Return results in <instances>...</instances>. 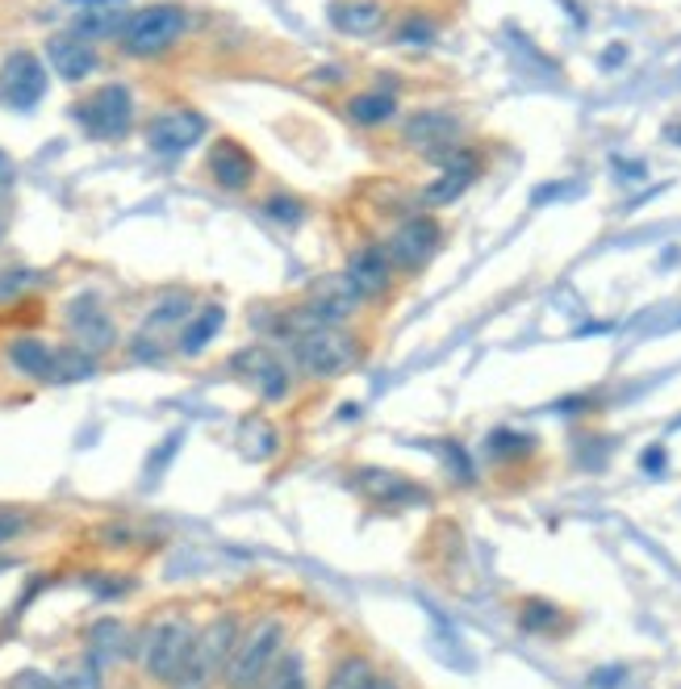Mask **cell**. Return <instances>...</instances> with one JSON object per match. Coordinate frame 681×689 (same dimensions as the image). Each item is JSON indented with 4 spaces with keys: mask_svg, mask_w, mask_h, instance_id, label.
<instances>
[{
    "mask_svg": "<svg viewBox=\"0 0 681 689\" xmlns=\"http://www.w3.org/2000/svg\"><path fill=\"white\" fill-rule=\"evenodd\" d=\"M284 643H289V622L281 615H259L235 643V656L222 673V686L226 689H259L263 677L277 668V661L284 656Z\"/></svg>",
    "mask_w": 681,
    "mask_h": 689,
    "instance_id": "6da1fadb",
    "label": "cell"
},
{
    "mask_svg": "<svg viewBox=\"0 0 681 689\" xmlns=\"http://www.w3.org/2000/svg\"><path fill=\"white\" fill-rule=\"evenodd\" d=\"M289 352H293V364L314 381L343 377L348 368L360 364V343L343 326H302L289 334Z\"/></svg>",
    "mask_w": 681,
    "mask_h": 689,
    "instance_id": "7a4b0ae2",
    "label": "cell"
},
{
    "mask_svg": "<svg viewBox=\"0 0 681 689\" xmlns=\"http://www.w3.org/2000/svg\"><path fill=\"white\" fill-rule=\"evenodd\" d=\"M192 640H197V627H192L185 615L151 618L146 631H142V640H139L142 673H146L155 686H172L176 673H180V665H185Z\"/></svg>",
    "mask_w": 681,
    "mask_h": 689,
    "instance_id": "3957f363",
    "label": "cell"
},
{
    "mask_svg": "<svg viewBox=\"0 0 681 689\" xmlns=\"http://www.w3.org/2000/svg\"><path fill=\"white\" fill-rule=\"evenodd\" d=\"M185 25H188L185 9L172 4V0H160V4H146L139 13H130V22L118 34V43L130 59H155V55L176 47V38L185 34Z\"/></svg>",
    "mask_w": 681,
    "mask_h": 689,
    "instance_id": "277c9868",
    "label": "cell"
},
{
    "mask_svg": "<svg viewBox=\"0 0 681 689\" xmlns=\"http://www.w3.org/2000/svg\"><path fill=\"white\" fill-rule=\"evenodd\" d=\"M75 121L89 139H101V143H118L130 134L134 126V96L126 84H101L96 93H89L75 109Z\"/></svg>",
    "mask_w": 681,
    "mask_h": 689,
    "instance_id": "5b68a950",
    "label": "cell"
},
{
    "mask_svg": "<svg viewBox=\"0 0 681 689\" xmlns=\"http://www.w3.org/2000/svg\"><path fill=\"white\" fill-rule=\"evenodd\" d=\"M401 143L426 159H447L460 151V118L447 109H419L401 126Z\"/></svg>",
    "mask_w": 681,
    "mask_h": 689,
    "instance_id": "8992f818",
    "label": "cell"
},
{
    "mask_svg": "<svg viewBox=\"0 0 681 689\" xmlns=\"http://www.w3.org/2000/svg\"><path fill=\"white\" fill-rule=\"evenodd\" d=\"M439 242H444V230H439V222H435V217L410 214L406 222H398V230L389 235L385 251H389L394 268H401V272H414V268H423V263L439 251Z\"/></svg>",
    "mask_w": 681,
    "mask_h": 689,
    "instance_id": "52a82bcc",
    "label": "cell"
},
{
    "mask_svg": "<svg viewBox=\"0 0 681 689\" xmlns=\"http://www.w3.org/2000/svg\"><path fill=\"white\" fill-rule=\"evenodd\" d=\"M0 93L9 100V109L30 114L43 96H47V68L34 50H13L0 68Z\"/></svg>",
    "mask_w": 681,
    "mask_h": 689,
    "instance_id": "ba28073f",
    "label": "cell"
},
{
    "mask_svg": "<svg viewBox=\"0 0 681 689\" xmlns=\"http://www.w3.org/2000/svg\"><path fill=\"white\" fill-rule=\"evenodd\" d=\"M201 139H206V118L197 109H172V114H160L146 126V146L164 159L185 155L188 146H197Z\"/></svg>",
    "mask_w": 681,
    "mask_h": 689,
    "instance_id": "9c48e42d",
    "label": "cell"
},
{
    "mask_svg": "<svg viewBox=\"0 0 681 689\" xmlns=\"http://www.w3.org/2000/svg\"><path fill=\"white\" fill-rule=\"evenodd\" d=\"M355 489L373 501L376 510H406V506L426 501L423 485H414L401 473H389V468H355Z\"/></svg>",
    "mask_w": 681,
    "mask_h": 689,
    "instance_id": "30bf717a",
    "label": "cell"
},
{
    "mask_svg": "<svg viewBox=\"0 0 681 689\" xmlns=\"http://www.w3.org/2000/svg\"><path fill=\"white\" fill-rule=\"evenodd\" d=\"M63 322H68L75 347H84V352H93V356L109 352V347L118 343V326H114V318L101 309L96 297H75L68 306V318H63Z\"/></svg>",
    "mask_w": 681,
    "mask_h": 689,
    "instance_id": "8fae6325",
    "label": "cell"
},
{
    "mask_svg": "<svg viewBox=\"0 0 681 689\" xmlns=\"http://www.w3.org/2000/svg\"><path fill=\"white\" fill-rule=\"evenodd\" d=\"M394 260H389V251L380 247V242H364V247H355L352 256H348V281L352 288L364 297V301H376V297H385L389 288H394Z\"/></svg>",
    "mask_w": 681,
    "mask_h": 689,
    "instance_id": "7c38bea8",
    "label": "cell"
},
{
    "mask_svg": "<svg viewBox=\"0 0 681 689\" xmlns=\"http://www.w3.org/2000/svg\"><path fill=\"white\" fill-rule=\"evenodd\" d=\"M231 364H235V372H243L247 381L256 384L263 402H284V397H289V389H293V381H289V368H284L281 359L272 356L268 347H247V352H238Z\"/></svg>",
    "mask_w": 681,
    "mask_h": 689,
    "instance_id": "4fadbf2b",
    "label": "cell"
},
{
    "mask_svg": "<svg viewBox=\"0 0 681 689\" xmlns=\"http://www.w3.org/2000/svg\"><path fill=\"white\" fill-rule=\"evenodd\" d=\"M477 176H481V155L472 146H460L456 155L444 159V171L423 189V201L426 205H451L456 197H465L472 189Z\"/></svg>",
    "mask_w": 681,
    "mask_h": 689,
    "instance_id": "5bb4252c",
    "label": "cell"
},
{
    "mask_svg": "<svg viewBox=\"0 0 681 689\" xmlns=\"http://www.w3.org/2000/svg\"><path fill=\"white\" fill-rule=\"evenodd\" d=\"M210 176L218 189L243 192V189H251V180H256V159H251L247 146H238L235 139H222V143L210 146Z\"/></svg>",
    "mask_w": 681,
    "mask_h": 689,
    "instance_id": "9a60e30c",
    "label": "cell"
},
{
    "mask_svg": "<svg viewBox=\"0 0 681 689\" xmlns=\"http://www.w3.org/2000/svg\"><path fill=\"white\" fill-rule=\"evenodd\" d=\"M47 63L59 80L80 84V80H89V75L96 72V50L93 43H84V38H75V34H59V38L47 43Z\"/></svg>",
    "mask_w": 681,
    "mask_h": 689,
    "instance_id": "2e32d148",
    "label": "cell"
},
{
    "mask_svg": "<svg viewBox=\"0 0 681 689\" xmlns=\"http://www.w3.org/2000/svg\"><path fill=\"white\" fill-rule=\"evenodd\" d=\"M55 352L59 347H50V343H43V338H13L9 343V364L22 372V377H30V381H43V384H55Z\"/></svg>",
    "mask_w": 681,
    "mask_h": 689,
    "instance_id": "e0dca14e",
    "label": "cell"
},
{
    "mask_svg": "<svg viewBox=\"0 0 681 689\" xmlns=\"http://www.w3.org/2000/svg\"><path fill=\"white\" fill-rule=\"evenodd\" d=\"M330 25L348 38H368L385 25V9H380V0H339L330 9Z\"/></svg>",
    "mask_w": 681,
    "mask_h": 689,
    "instance_id": "ac0fdd59",
    "label": "cell"
},
{
    "mask_svg": "<svg viewBox=\"0 0 681 689\" xmlns=\"http://www.w3.org/2000/svg\"><path fill=\"white\" fill-rule=\"evenodd\" d=\"M376 681H380V673H376L373 656L360 652V648H348V652L330 665L322 689H376Z\"/></svg>",
    "mask_w": 681,
    "mask_h": 689,
    "instance_id": "d6986e66",
    "label": "cell"
},
{
    "mask_svg": "<svg viewBox=\"0 0 681 689\" xmlns=\"http://www.w3.org/2000/svg\"><path fill=\"white\" fill-rule=\"evenodd\" d=\"M348 118L360 126V130H376L385 121L398 118V96L385 93V88H373V93H355L348 100Z\"/></svg>",
    "mask_w": 681,
    "mask_h": 689,
    "instance_id": "ffe728a7",
    "label": "cell"
},
{
    "mask_svg": "<svg viewBox=\"0 0 681 689\" xmlns=\"http://www.w3.org/2000/svg\"><path fill=\"white\" fill-rule=\"evenodd\" d=\"M222 326H226V309L222 306L197 309V313L185 322V331H180V352H185V356H201V352L213 343V334L222 331Z\"/></svg>",
    "mask_w": 681,
    "mask_h": 689,
    "instance_id": "44dd1931",
    "label": "cell"
},
{
    "mask_svg": "<svg viewBox=\"0 0 681 689\" xmlns=\"http://www.w3.org/2000/svg\"><path fill=\"white\" fill-rule=\"evenodd\" d=\"M518 627L527 635H561L564 631V610L548 597H523L518 602Z\"/></svg>",
    "mask_w": 681,
    "mask_h": 689,
    "instance_id": "7402d4cb",
    "label": "cell"
},
{
    "mask_svg": "<svg viewBox=\"0 0 681 689\" xmlns=\"http://www.w3.org/2000/svg\"><path fill=\"white\" fill-rule=\"evenodd\" d=\"M536 439L531 435H523V430H510V427H502L494 430L490 439H485V455L490 460H497V464H518V460H531L536 455Z\"/></svg>",
    "mask_w": 681,
    "mask_h": 689,
    "instance_id": "603a6c76",
    "label": "cell"
},
{
    "mask_svg": "<svg viewBox=\"0 0 681 689\" xmlns=\"http://www.w3.org/2000/svg\"><path fill=\"white\" fill-rule=\"evenodd\" d=\"M126 652V627L118 618H101L93 631H89V656L93 665H109Z\"/></svg>",
    "mask_w": 681,
    "mask_h": 689,
    "instance_id": "cb8c5ba5",
    "label": "cell"
},
{
    "mask_svg": "<svg viewBox=\"0 0 681 689\" xmlns=\"http://www.w3.org/2000/svg\"><path fill=\"white\" fill-rule=\"evenodd\" d=\"M126 13L121 9H84L75 25H71V34L75 38H84V43H93V38H105V34H121L126 29Z\"/></svg>",
    "mask_w": 681,
    "mask_h": 689,
    "instance_id": "d4e9b609",
    "label": "cell"
},
{
    "mask_svg": "<svg viewBox=\"0 0 681 689\" xmlns=\"http://www.w3.org/2000/svg\"><path fill=\"white\" fill-rule=\"evenodd\" d=\"M96 377V356L84 352V347H59L55 352V384H71V381H89Z\"/></svg>",
    "mask_w": 681,
    "mask_h": 689,
    "instance_id": "484cf974",
    "label": "cell"
},
{
    "mask_svg": "<svg viewBox=\"0 0 681 689\" xmlns=\"http://www.w3.org/2000/svg\"><path fill=\"white\" fill-rule=\"evenodd\" d=\"M259 689H309L302 652H284L281 661H277V668L263 677V686H259Z\"/></svg>",
    "mask_w": 681,
    "mask_h": 689,
    "instance_id": "4316f807",
    "label": "cell"
},
{
    "mask_svg": "<svg viewBox=\"0 0 681 689\" xmlns=\"http://www.w3.org/2000/svg\"><path fill=\"white\" fill-rule=\"evenodd\" d=\"M192 318V297L188 293H180V288H172V293H164L155 306H151V326H180V322H188Z\"/></svg>",
    "mask_w": 681,
    "mask_h": 689,
    "instance_id": "83f0119b",
    "label": "cell"
},
{
    "mask_svg": "<svg viewBox=\"0 0 681 689\" xmlns=\"http://www.w3.org/2000/svg\"><path fill=\"white\" fill-rule=\"evenodd\" d=\"M435 22L431 17H423V13H406L398 25V43L401 47H410V50H419V47H431L435 43Z\"/></svg>",
    "mask_w": 681,
    "mask_h": 689,
    "instance_id": "f1b7e54d",
    "label": "cell"
},
{
    "mask_svg": "<svg viewBox=\"0 0 681 689\" xmlns=\"http://www.w3.org/2000/svg\"><path fill=\"white\" fill-rule=\"evenodd\" d=\"M439 455L447 460V468H451V476L460 480V485H472L477 480V468H472V460H469V452H465V443H439Z\"/></svg>",
    "mask_w": 681,
    "mask_h": 689,
    "instance_id": "f546056e",
    "label": "cell"
},
{
    "mask_svg": "<svg viewBox=\"0 0 681 689\" xmlns=\"http://www.w3.org/2000/svg\"><path fill=\"white\" fill-rule=\"evenodd\" d=\"M30 285H34V272H30V268H4V272H0V306L13 301V297H22Z\"/></svg>",
    "mask_w": 681,
    "mask_h": 689,
    "instance_id": "4dcf8cb0",
    "label": "cell"
},
{
    "mask_svg": "<svg viewBox=\"0 0 681 689\" xmlns=\"http://www.w3.org/2000/svg\"><path fill=\"white\" fill-rule=\"evenodd\" d=\"M263 214L277 217V222H302V205L293 201V197H268V205H263Z\"/></svg>",
    "mask_w": 681,
    "mask_h": 689,
    "instance_id": "1f68e13d",
    "label": "cell"
},
{
    "mask_svg": "<svg viewBox=\"0 0 681 689\" xmlns=\"http://www.w3.org/2000/svg\"><path fill=\"white\" fill-rule=\"evenodd\" d=\"M59 689H101V681H96V668H71V673H63V681H55Z\"/></svg>",
    "mask_w": 681,
    "mask_h": 689,
    "instance_id": "d6a6232c",
    "label": "cell"
},
{
    "mask_svg": "<svg viewBox=\"0 0 681 689\" xmlns=\"http://www.w3.org/2000/svg\"><path fill=\"white\" fill-rule=\"evenodd\" d=\"M25 531V514H17V510H4L0 506V547L9 544V539H17Z\"/></svg>",
    "mask_w": 681,
    "mask_h": 689,
    "instance_id": "836d02e7",
    "label": "cell"
},
{
    "mask_svg": "<svg viewBox=\"0 0 681 689\" xmlns=\"http://www.w3.org/2000/svg\"><path fill=\"white\" fill-rule=\"evenodd\" d=\"M68 4H80V9H121L126 0H68Z\"/></svg>",
    "mask_w": 681,
    "mask_h": 689,
    "instance_id": "e575fe53",
    "label": "cell"
},
{
    "mask_svg": "<svg viewBox=\"0 0 681 689\" xmlns=\"http://www.w3.org/2000/svg\"><path fill=\"white\" fill-rule=\"evenodd\" d=\"M644 468H648V473H660V468H665V448H653V452L644 455Z\"/></svg>",
    "mask_w": 681,
    "mask_h": 689,
    "instance_id": "d590c367",
    "label": "cell"
},
{
    "mask_svg": "<svg viewBox=\"0 0 681 689\" xmlns=\"http://www.w3.org/2000/svg\"><path fill=\"white\" fill-rule=\"evenodd\" d=\"M17 689H59V686H50V681H43V677H34V673H25L22 681H17Z\"/></svg>",
    "mask_w": 681,
    "mask_h": 689,
    "instance_id": "8d00e7d4",
    "label": "cell"
},
{
    "mask_svg": "<svg viewBox=\"0 0 681 689\" xmlns=\"http://www.w3.org/2000/svg\"><path fill=\"white\" fill-rule=\"evenodd\" d=\"M9 180H13V159H9L4 151H0V189H4Z\"/></svg>",
    "mask_w": 681,
    "mask_h": 689,
    "instance_id": "74e56055",
    "label": "cell"
},
{
    "mask_svg": "<svg viewBox=\"0 0 681 689\" xmlns=\"http://www.w3.org/2000/svg\"><path fill=\"white\" fill-rule=\"evenodd\" d=\"M376 689H401V681H398V677H385V673H380V681H376Z\"/></svg>",
    "mask_w": 681,
    "mask_h": 689,
    "instance_id": "f35d334b",
    "label": "cell"
},
{
    "mask_svg": "<svg viewBox=\"0 0 681 689\" xmlns=\"http://www.w3.org/2000/svg\"><path fill=\"white\" fill-rule=\"evenodd\" d=\"M669 139H678V143H681V130H669Z\"/></svg>",
    "mask_w": 681,
    "mask_h": 689,
    "instance_id": "ab89813d",
    "label": "cell"
},
{
    "mask_svg": "<svg viewBox=\"0 0 681 689\" xmlns=\"http://www.w3.org/2000/svg\"><path fill=\"white\" fill-rule=\"evenodd\" d=\"M4 569H9V560H0V572H4Z\"/></svg>",
    "mask_w": 681,
    "mask_h": 689,
    "instance_id": "60d3db41",
    "label": "cell"
}]
</instances>
